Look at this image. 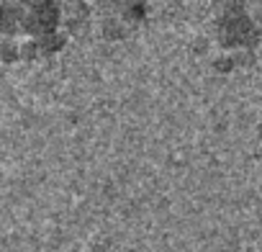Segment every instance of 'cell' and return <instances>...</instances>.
I'll return each instance as SVG.
<instances>
[{"label": "cell", "mask_w": 262, "mask_h": 252, "mask_svg": "<svg viewBox=\"0 0 262 252\" xmlns=\"http://www.w3.org/2000/svg\"><path fill=\"white\" fill-rule=\"evenodd\" d=\"M213 41L221 52H254L262 41V31L249 11H231L213 16Z\"/></svg>", "instance_id": "6da1fadb"}, {"label": "cell", "mask_w": 262, "mask_h": 252, "mask_svg": "<svg viewBox=\"0 0 262 252\" xmlns=\"http://www.w3.org/2000/svg\"><path fill=\"white\" fill-rule=\"evenodd\" d=\"M90 18H93L90 0H62V31L67 36L88 31Z\"/></svg>", "instance_id": "7a4b0ae2"}, {"label": "cell", "mask_w": 262, "mask_h": 252, "mask_svg": "<svg viewBox=\"0 0 262 252\" xmlns=\"http://www.w3.org/2000/svg\"><path fill=\"white\" fill-rule=\"evenodd\" d=\"M131 31H134V26H128L118 13H103V18H100V24H98V34H100V39H105V41H123Z\"/></svg>", "instance_id": "3957f363"}, {"label": "cell", "mask_w": 262, "mask_h": 252, "mask_svg": "<svg viewBox=\"0 0 262 252\" xmlns=\"http://www.w3.org/2000/svg\"><path fill=\"white\" fill-rule=\"evenodd\" d=\"M36 41H39V52H41V57H52V54H57V52H62V49L67 47L70 36L59 29V31L47 34V36H41V39H36Z\"/></svg>", "instance_id": "277c9868"}, {"label": "cell", "mask_w": 262, "mask_h": 252, "mask_svg": "<svg viewBox=\"0 0 262 252\" xmlns=\"http://www.w3.org/2000/svg\"><path fill=\"white\" fill-rule=\"evenodd\" d=\"M0 62H3V65L21 62V39H16V36H0Z\"/></svg>", "instance_id": "5b68a950"}, {"label": "cell", "mask_w": 262, "mask_h": 252, "mask_svg": "<svg viewBox=\"0 0 262 252\" xmlns=\"http://www.w3.org/2000/svg\"><path fill=\"white\" fill-rule=\"evenodd\" d=\"M211 67H213V72H219V75H231V72L236 70V57H234V52H219V54L211 59Z\"/></svg>", "instance_id": "8992f818"}, {"label": "cell", "mask_w": 262, "mask_h": 252, "mask_svg": "<svg viewBox=\"0 0 262 252\" xmlns=\"http://www.w3.org/2000/svg\"><path fill=\"white\" fill-rule=\"evenodd\" d=\"M39 57H41L39 41L36 39H29V36H21V62H34Z\"/></svg>", "instance_id": "52a82bcc"}, {"label": "cell", "mask_w": 262, "mask_h": 252, "mask_svg": "<svg viewBox=\"0 0 262 252\" xmlns=\"http://www.w3.org/2000/svg\"><path fill=\"white\" fill-rule=\"evenodd\" d=\"M85 252H113V247H111V242H108L105 237H95V239L88 244Z\"/></svg>", "instance_id": "ba28073f"}, {"label": "cell", "mask_w": 262, "mask_h": 252, "mask_svg": "<svg viewBox=\"0 0 262 252\" xmlns=\"http://www.w3.org/2000/svg\"><path fill=\"white\" fill-rule=\"evenodd\" d=\"M249 11V16H252V21L257 24V29L262 31V0H254V3L247 8Z\"/></svg>", "instance_id": "9c48e42d"}, {"label": "cell", "mask_w": 262, "mask_h": 252, "mask_svg": "<svg viewBox=\"0 0 262 252\" xmlns=\"http://www.w3.org/2000/svg\"><path fill=\"white\" fill-rule=\"evenodd\" d=\"M90 3H93V6L105 8V13H118V8H121L123 0H90Z\"/></svg>", "instance_id": "30bf717a"}, {"label": "cell", "mask_w": 262, "mask_h": 252, "mask_svg": "<svg viewBox=\"0 0 262 252\" xmlns=\"http://www.w3.org/2000/svg\"><path fill=\"white\" fill-rule=\"evenodd\" d=\"M3 26H6V6L0 3V36H3Z\"/></svg>", "instance_id": "8fae6325"}, {"label": "cell", "mask_w": 262, "mask_h": 252, "mask_svg": "<svg viewBox=\"0 0 262 252\" xmlns=\"http://www.w3.org/2000/svg\"><path fill=\"white\" fill-rule=\"evenodd\" d=\"M257 139L262 142V118H259V123H257Z\"/></svg>", "instance_id": "7c38bea8"}, {"label": "cell", "mask_w": 262, "mask_h": 252, "mask_svg": "<svg viewBox=\"0 0 262 252\" xmlns=\"http://www.w3.org/2000/svg\"><path fill=\"white\" fill-rule=\"evenodd\" d=\"M121 252H139V249H137V247H123Z\"/></svg>", "instance_id": "4fadbf2b"}, {"label": "cell", "mask_w": 262, "mask_h": 252, "mask_svg": "<svg viewBox=\"0 0 262 252\" xmlns=\"http://www.w3.org/2000/svg\"><path fill=\"white\" fill-rule=\"evenodd\" d=\"M188 3H203V0H188Z\"/></svg>", "instance_id": "5bb4252c"}]
</instances>
